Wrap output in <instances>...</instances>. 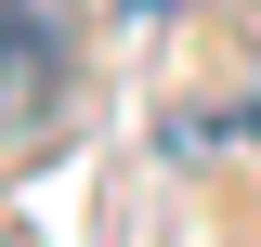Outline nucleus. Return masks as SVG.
<instances>
[{"mask_svg":"<svg viewBox=\"0 0 261 247\" xmlns=\"http://www.w3.org/2000/svg\"><path fill=\"white\" fill-rule=\"evenodd\" d=\"M53 91H65V0H0V104L27 117Z\"/></svg>","mask_w":261,"mask_h":247,"instance_id":"1","label":"nucleus"},{"mask_svg":"<svg viewBox=\"0 0 261 247\" xmlns=\"http://www.w3.org/2000/svg\"><path fill=\"white\" fill-rule=\"evenodd\" d=\"M170 143H183V156H222V143H261V91H248V104H222V117H170Z\"/></svg>","mask_w":261,"mask_h":247,"instance_id":"2","label":"nucleus"},{"mask_svg":"<svg viewBox=\"0 0 261 247\" xmlns=\"http://www.w3.org/2000/svg\"><path fill=\"white\" fill-rule=\"evenodd\" d=\"M0 117H13V104H0Z\"/></svg>","mask_w":261,"mask_h":247,"instance_id":"3","label":"nucleus"},{"mask_svg":"<svg viewBox=\"0 0 261 247\" xmlns=\"http://www.w3.org/2000/svg\"><path fill=\"white\" fill-rule=\"evenodd\" d=\"M248 247H261V234H248Z\"/></svg>","mask_w":261,"mask_h":247,"instance_id":"4","label":"nucleus"}]
</instances>
